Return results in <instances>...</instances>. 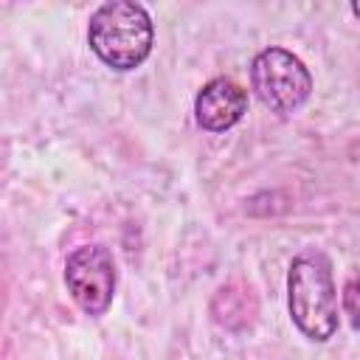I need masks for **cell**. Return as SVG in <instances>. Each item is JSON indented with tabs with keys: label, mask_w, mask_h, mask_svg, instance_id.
I'll return each mask as SVG.
<instances>
[{
	"label": "cell",
	"mask_w": 360,
	"mask_h": 360,
	"mask_svg": "<svg viewBox=\"0 0 360 360\" xmlns=\"http://www.w3.org/2000/svg\"><path fill=\"white\" fill-rule=\"evenodd\" d=\"M287 307L295 329L315 340L326 343L340 323L338 315V290L332 278V264L321 250L298 253L287 267Z\"/></svg>",
	"instance_id": "6da1fadb"
},
{
	"label": "cell",
	"mask_w": 360,
	"mask_h": 360,
	"mask_svg": "<svg viewBox=\"0 0 360 360\" xmlns=\"http://www.w3.org/2000/svg\"><path fill=\"white\" fill-rule=\"evenodd\" d=\"M90 51L112 70L127 73L141 68L155 45V25L149 11L132 0L101 3L87 22Z\"/></svg>",
	"instance_id": "7a4b0ae2"
},
{
	"label": "cell",
	"mask_w": 360,
	"mask_h": 360,
	"mask_svg": "<svg viewBox=\"0 0 360 360\" xmlns=\"http://www.w3.org/2000/svg\"><path fill=\"white\" fill-rule=\"evenodd\" d=\"M250 90L278 118L295 115L312 96L309 68L287 48H264L250 62Z\"/></svg>",
	"instance_id": "3957f363"
},
{
	"label": "cell",
	"mask_w": 360,
	"mask_h": 360,
	"mask_svg": "<svg viewBox=\"0 0 360 360\" xmlns=\"http://www.w3.org/2000/svg\"><path fill=\"white\" fill-rule=\"evenodd\" d=\"M115 284H118V273L110 248L96 242L82 245L65 259V287L84 315L90 318L104 315L112 304Z\"/></svg>",
	"instance_id": "277c9868"
},
{
	"label": "cell",
	"mask_w": 360,
	"mask_h": 360,
	"mask_svg": "<svg viewBox=\"0 0 360 360\" xmlns=\"http://www.w3.org/2000/svg\"><path fill=\"white\" fill-rule=\"evenodd\" d=\"M248 112V93L228 76L205 82L194 98V118L205 132H225Z\"/></svg>",
	"instance_id": "5b68a950"
},
{
	"label": "cell",
	"mask_w": 360,
	"mask_h": 360,
	"mask_svg": "<svg viewBox=\"0 0 360 360\" xmlns=\"http://www.w3.org/2000/svg\"><path fill=\"white\" fill-rule=\"evenodd\" d=\"M340 307H343V315L349 318V323L354 329H360V278H349L343 284Z\"/></svg>",
	"instance_id": "8992f818"
},
{
	"label": "cell",
	"mask_w": 360,
	"mask_h": 360,
	"mask_svg": "<svg viewBox=\"0 0 360 360\" xmlns=\"http://www.w3.org/2000/svg\"><path fill=\"white\" fill-rule=\"evenodd\" d=\"M352 14H354V17H360V3H352Z\"/></svg>",
	"instance_id": "52a82bcc"
}]
</instances>
